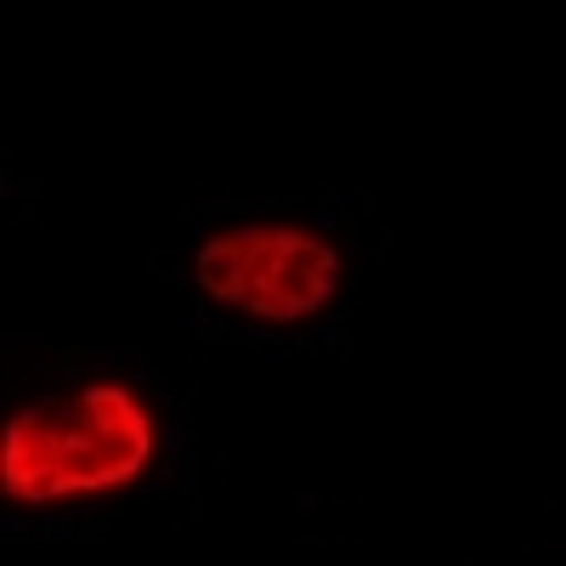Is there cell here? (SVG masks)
Wrapping results in <instances>:
<instances>
[{"mask_svg":"<svg viewBox=\"0 0 566 566\" xmlns=\"http://www.w3.org/2000/svg\"><path fill=\"white\" fill-rule=\"evenodd\" d=\"M159 408L125 374H85L69 391L18 402L0 419V499L69 510L119 499L159 464Z\"/></svg>","mask_w":566,"mask_h":566,"instance_id":"cell-1","label":"cell"},{"mask_svg":"<svg viewBox=\"0 0 566 566\" xmlns=\"http://www.w3.org/2000/svg\"><path fill=\"white\" fill-rule=\"evenodd\" d=\"M193 290L239 323L301 328L346 290V250L335 232L290 216L210 227L193 244Z\"/></svg>","mask_w":566,"mask_h":566,"instance_id":"cell-2","label":"cell"}]
</instances>
